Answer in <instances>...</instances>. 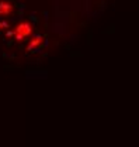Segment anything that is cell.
Segmentation results:
<instances>
[{
    "label": "cell",
    "instance_id": "6da1fadb",
    "mask_svg": "<svg viewBox=\"0 0 139 147\" xmlns=\"http://www.w3.org/2000/svg\"><path fill=\"white\" fill-rule=\"evenodd\" d=\"M31 33H33V28H31V26L28 23H20L16 27V31H14L16 40H21L24 37H28Z\"/></svg>",
    "mask_w": 139,
    "mask_h": 147
},
{
    "label": "cell",
    "instance_id": "7a4b0ae2",
    "mask_svg": "<svg viewBox=\"0 0 139 147\" xmlns=\"http://www.w3.org/2000/svg\"><path fill=\"white\" fill-rule=\"evenodd\" d=\"M13 11V6L7 1H0V16H9Z\"/></svg>",
    "mask_w": 139,
    "mask_h": 147
},
{
    "label": "cell",
    "instance_id": "3957f363",
    "mask_svg": "<svg viewBox=\"0 0 139 147\" xmlns=\"http://www.w3.org/2000/svg\"><path fill=\"white\" fill-rule=\"evenodd\" d=\"M39 40H41L39 37H35L34 40L31 41V47H34V45H37V44H39Z\"/></svg>",
    "mask_w": 139,
    "mask_h": 147
}]
</instances>
